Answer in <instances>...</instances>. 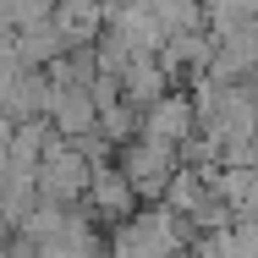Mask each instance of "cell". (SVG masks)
<instances>
[{
    "instance_id": "6da1fadb",
    "label": "cell",
    "mask_w": 258,
    "mask_h": 258,
    "mask_svg": "<svg viewBox=\"0 0 258 258\" xmlns=\"http://www.w3.org/2000/svg\"><path fill=\"white\" fill-rule=\"evenodd\" d=\"M181 242H187V225L165 204H154V209H138L132 220L115 225L104 258H181Z\"/></svg>"
},
{
    "instance_id": "7a4b0ae2",
    "label": "cell",
    "mask_w": 258,
    "mask_h": 258,
    "mask_svg": "<svg viewBox=\"0 0 258 258\" xmlns=\"http://www.w3.org/2000/svg\"><path fill=\"white\" fill-rule=\"evenodd\" d=\"M88 181H94V159L83 154L77 143H60V138H55L50 149L39 154V165H33V198L60 204V209L83 204V198H88Z\"/></svg>"
},
{
    "instance_id": "3957f363",
    "label": "cell",
    "mask_w": 258,
    "mask_h": 258,
    "mask_svg": "<svg viewBox=\"0 0 258 258\" xmlns=\"http://www.w3.org/2000/svg\"><path fill=\"white\" fill-rule=\"evenodd\" d=\"M115 170L126 176V187L138 192V204H149V198H165V187H170V176L181 170V154L176 149H165V143H149V138H132V143H121V159H115Z\"/></svg>"
},
{
    "instance_id": "277c9868",
    "label": "cell",
    "mask_w": 258,
    "mask_h": 258,
    "mask_svg": "<svg viewBox=\"0 0 258 258\" xmlns=\"http://www.w3.org/2000/svg\"><path fill=\"white\" fill-rule=\"evenodd\" d=\"M198 132V110L187 94H165L154 99L143 115H138V138H149V143H165V149H176L181 154V143Z\"/></svg>"
},
{
    "instance_id": "5b68a950",
    "label": "cell",
    "mask_w": 258,
    "mask_h": 258,
    "mask_svg": "<svg viewBox=\"0 0 258 258\" xmlns=\"http://www.w3.org/2000/svg\"><path fill=\"white\" fill-rule=\"evenodd\" d=\"M50 132L60 143H83V138H94V126H99V110L88 99V88H50Z\"/></svg>"
},
{
    "instance_id": "8992f818",
    "label": "cell",
    "mask_w": 258,
    "mask_h": 258,
    "mask_svg": "<svg viewBox=\"0 0 258 258\" xmlns=\"http://www.w3.org/2000/svg\"><path fill=\"white\" fill-rule=\"evenodd\" d=\"M83 204H88V214H94L99 225L104 220L121 225V220L138 214V192L126 187V176H121L115 165H94V181H88V198H83Z\"/></svg>"
},
{
    "instance_id": "52a82bcc",
    "label": "cell",
    "mask_w": 258,
    "mask_h": 258,
    "mask_svg": "<svg viewBox=\"0 0 258 258\" xmlns=\"http://www.w3.org/2000/svg\"><path fill=\"white\" fill-rule=\"evenodd\" d=\"M115 88H121V104H132V110L143 115L154 99H165V94H170V77L159 72L154 55H132V60H126V72L115 77Z\"/></svg>"
},
{
    "instance_id": "ba28073f",
    "label": "cell",
    "mask_w": 258,
    "mask_h": 258,
    "mask_svg": "<svg viewBox=\"0 0 258 258\" xmlns=\"http://www.w3.org/2000/svg\"><path fill=\"white\" fill-rule=\"evenodd\" d=\"M94 132H99V138H110V149L132 143V138H138V110H132V104H121V99H115V104H104Z\"/></svg>"
}]
</instances>
